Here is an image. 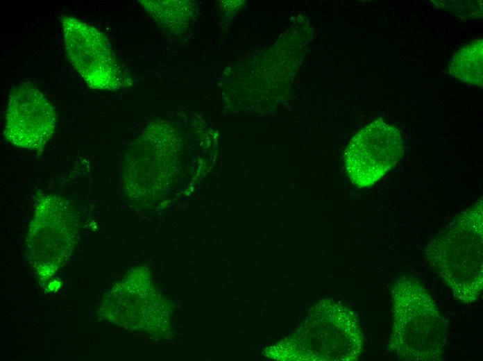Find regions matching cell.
<instances>
[{"instance_id": "1", "label": "cell", "mask_w": 483, "mask_h": 361, "mask_svg": "<svg viewBox=\"0 0 483 361\" xmlns=\"http://www.w3.org/2000/svg\"><path fill=\"white\" fill-rule=\"evenodd\" d=\"M425 254L456 299L475 301L483 287L482 201L457 215L428 244Z\"/></svg>"}, {"instance_id": "5", "label": "cell", "mask_w": 483, "mask_h": 361, "mask_svg": "<svg viewBox=\"0 0 483 361\" xmlns=\"http://www.w3.org/2000/svg\"><path fill=\"white\" fill-rule=\"evenodd\" d=\"M56 126V114L43 93L26 81L11 91L5 116L3 135L13 145L42 151Z\"/></svg>"}, {"instance_id": "7", "label": "cell", "mask_w": 483, "mask_h": 361, "mask_svg": "<svg viewBox=\"0 0 483 361\" xmlns=\"http://www.w3.org/2000/svg\"><path fill=\"white\" fill-rule=\"evenodd\" d=\"M482 39L460 49L449 66L451 75L468 84L482 86Z\"/></svg>"}, {"instance_id": "3", "label": "cell", "mask_w": 483, "mask_h": 361, "mask_svg": "<svg viewBox=\"0 0 483 361\" xmlns=\"http://www.w3.org/2000/svg\"><path fill=\"white\" fill-rule=\"evenodd\" d=\"M60 20L69 61L87 85L108 90L123 85L122 71L105 35L71 16L61 15Z\"/></svg>"}, {"instance_id": "4", "label": "cell", "mask_w": 483, "mask_h": 361, "mask_svg": "<svg viewBox=\"0 0 483 361\" xmlns=\"http://www.w3.org/2000/svg\"><path fill=\"white\" fill-rule=\"evenodd\" d=\"M403 153L400 131L378 119L351 138L344 151L345 167L354 185L369 187L396 165Z\"/></svg>"}, {"instance_id": "2", "label": "cell", "mask_w": 483, "mask_h": 361, "mask_svg": "<svg viewBox=\"0 0 483 361\" xmlns=\"http://www.w3.org/2000/svg\"><path fill=\"white\" fill-rule=\"evenodd\" d=\"M391 294L390 351L405 361L440 360L447 327L430 295L420 283L408 276L398 280Z\"/></svg>"}, {"instance_id": "6", "label": "cell", "mask_w": 483, "mask_h": 361, "mask_svg": "<svg viewBox=\"0 0 483 361\" xmlns=\"http://www.w3.org/2000/svg\"><path fill=\"white\" fill-rule=\"evenodd\" d=\"M77 233L76 219L68 202L57 195H48L36 208L28 249L37 259L60 260L71 253Z\"/></svg>"}]
</instances>
